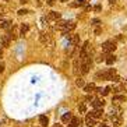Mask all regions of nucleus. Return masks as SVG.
<instances>
[{"label": "nucleus", "mask_w": 127, "mask_h": 127, "mask_svg": "<svg viewBox=\"0 0 127 127\" xmlns=\"http://www.w3.org/2000/svg\"><path fill=\"white\" fill-rule=\"evenodd\" d=\"M116 77V70L115 68H108V70H103V71H98L95 78L96 80H112Z\"/></svg>", "instance_id": "1"}, {"label": "nucleus", "mask_w": 127, "mask_h": 127, "mask_svg": "<svg viewBox=\"0 0 127 127\" xmlns=\"http://www.w3.org/2000/svg\"><path fill=\"white\" fill-rule=\"evenodd\" d=\"M116 41H113V39H109V41L103 42L102 43V52L106 53V55H109V53H112L116 50Z\"/></svg>", "instance_id": "2"}, {"label": "nucleus", "mask_w": 127, "mask_h": 127, "mask_svg": "<svg viewBox=\"0 0 127 127\" xmlns=\"http://www.w3.org/2000/svg\"><path fill=\"white\" fill-rule=\"evenodd\" d=\"M90 68H91V57H88V59L81 62V74H88Z\"/></svg>", "instance_id": "3"}, {"label": "nucleus", "mask_w": 127, "mask_h": 127, "mask_svg": "<svg viewBox=\"0 0 127 127\" xmlns=\"http://www.w3.org/2000/svg\"><path fill=\"white\" fill-rule=\"evenodd\" d=\"M10 39H11V35L10 34L1 35V38H0V45H1V48H7L10 45Z\"/></svg>", "instance_id": "4"}, {"label": "nucleus", "mask_w": 127, "mask_h": 127, "mask_svg": "<svg viewBox=\"0 0 127 127\" xmlns=\"http://www.w3.org/2000/svg\"><path fill=\"white\" fill-rule=\"evenodd\" d=\"M73 71H74L75 75L78 73H81V60H80V57H77L74 60V63H73Z\"/></svg>", "instance_id": "5"}, {"label": "nucleus", "mask_w": 127, "mask_h": 127, "mask_svg": "<svg viewBox=\"0 0 127 127\" xmlns=\"http://www.w3.org/2000/svg\"><path fill=\"white\" fill-rule=\"evenodd\" d=\"M110 120H112L113 126H120V123H122V120H120V116L117 115V113H115V112L110 113Z\"/></svg>", "instance_id": "6"}, {"label": "nucleus", "mask_w": 127, "mask_h": 127, "mask_svg": "<svg viewBox=\"0 0 127 127\" xmlns=\"http://www.w3.org/2000/svg\"><path fill=\"white\" fill-rule=\"evenodd\" d=\"M39 42L43 43V45L49 43V42H50V35H49L48 32H42V34L39 35Z\"/></svg>", "instance_id": "7"}, {"label": "nucleus", "mask_w": 127, "mask_h": 127, "mask_svg": "<svg viewBox=\"0 0 127 127\" xmlns=\"http://www.w3.org/2000/svg\"><path fill=\"white\" fill-rule=\"evenodd\" d=\"M102 113H103L102 109H94L92 112L90 113V116L94 117V119H99V117H102Z\"/></svg>", "instance_id": "8"}, {"label": "nucleus", "mask_w": 127, "mask_h": 127, "mask_svg": "<svg viewBox=\"0 0 127 127\" xmlns=\"http://www.w3.org/2000/svg\"><path fill=\"white\" fill-rule=\"evenodd\" d=\"M103 105H105V102L101 101V99H94L92 101V106L95 109H102L103 108Z\"/></svg>", "instance_id": "9"}, {"label": "nucleus", "mask_w": 127, "mask_h": 127, "mask_svg": "<svg viewBox=\"0 0 127 127\" xmlns=\"http://www.w3.org/2000/svg\"><path fill=\"white\" fill-rule=\"evenodd\" d=\"M75 27H77V25H75L74 23H67V24H66V27H64L63 32H64V34H67L68 31H73V30H75Z\"/></svg>", "instance_id": "10"}, {"label": "nucleus", "mask_w": 127, "mask_h": 127, "mask_svg": "<svg viewBox=\"0 0 127 127\" xmlns=\"http://www.w3.org/2000/svg\"><path fill=\"white\" fill-rule=\"evenodd\" d=\"M85 124H87L88 127H94L96 123H95V119H94V117H91V116L88 115V116L85 117Z\"/></svg>", "instance_id": "11"}, {"label": "nucleus", "mask_w": 127, "mask_h": 127, "mask_svg": "<svg viewBox=\"0 0 127 127\" xmlns=\"http://www.w3.org/2000/svg\"><path fill=\"white\" fill-rule=\"evenodd\" d=\"M60 17H62V15H60V13H56V11H50L49 13V15H48V18L49 20H60Z\"/></svg>", "instance_id": "12"}, {"label": "nucleus", "mask_w": 127, "mask_h": 127, "mask_svg": "<svg viewBox=\"0 0 127 127\" xmlns=\"http://www.w3.org/2000/svg\"><path fill=\"white\" fill-rule=\"evenodd\" d=\"M94 90H96V88H95V84H94V82H90V84H87V85L84 87V91H85L87 94L92 92Z\"/></svg>", "instance_id": "13"}, {"label": "nucleus", "mask_w": 127, "mask_h": 127, "mask_svg": "<svg viewBox=\"0 0 127 127\" xmlns=\"http://www.w3.org/2000/svg\"><path fill=\"white\" fill-rule=\"evenodd\" d=\"M70 45H73V46L80 45V36H78V35H73V36H71V42H70Z\"/></svg>", "instance_id": "14"}, {"label": "nucleus", "mask_w": 127, "mask_h": 127, "mask_svg": "<svg viewBox=\"0 0 127 127\" xmlns=\"http://www.w3.org/2000/svg\"><path fill=\"white\" fill-rule=\"evenodd\" d=\"M126 101V98L123 96V95H116V96H113V101L115 103H120V102H124Z\"/></svg>", "instance_id": "15"}, {"label": "nucleus", "mask_w": 127, "mask_h": 127, "mask_svg": "<svg viewBox=\"0 0 127 127\" xmlns=\"http://www.w3.org/2000/svg\"><path fill=\"white\" fill-rule=\"evenodd\" d=\"M71 119H73V116H71V113H70V112L64 113V115L62 116V120H63L64 123H67V122H71Z\"/></svg>", "instance_id": "16"}, {"label": "nucleus", "mask_w": 127, "mask_h": 127, "mask_svg": "<svg viewBox=\"0 0 127 127\" xmlns=\"http://www.w3.org/2000/svg\"><path fill=\"white\" fill-rule=\"evenodd\" d=\"M78 123H80L78 117H73V119H71V122L68 123V127H78Z\"/></svg>", "instance_id": "17"}, {"label": "nucleus", "mask_w": 127, "mask_h": 127, "mask_svg": "<svg viewBox=\"0 0 127 127\" xmlns=\"http://www.w3.org/2000/svg\"><path fill=\"white\" fill-rule=\"evenodd\" d=\"M39 123H41V126L46 127V126H48V123H49L48 117H46V116H39Z\"/></svg>", "instance_id": "18"}, {"label": "nucleus", "mask_w": 127, "mask_h": 127, "mask_svg": "<svg viewBox=\"0 0 127 127\" xmlns=\"http://www.w3.org/2000/svg\"><path fill=\"white\" fill-rule=\"evenodd\" d=\"M28 31H30V25H28V24H23V25H21V28H20L21 35H25Z\"/></svg>", "instance_id": "19"}, {"label": "nucleus", "mask_w": 127, "mask_h": 127, "mask_svg": "<svg viewBox=\"0 0 127 127\" xmlns=\"http://www.w3.org/2000/svg\"><path fill=\"white\" fill-rule=\"evenodd\" d=\"M116 62V56L115 55H109L108 59H106V64H109V66H112L113 63Z\"/></svg>", "instance_id": "20"}, {"label": "nucleus", "mask_w": 127, "mask_h": 127, "mask_svg": "<svg viewBox=\"0 0 127 127\" xmlns=\"http://www.w3.org/2000/svg\"><path fill=\"white\" fill-rule=\"evenodd\" d=\"M0 25H1V28L7 30V28H10V27H11V23H10V21H1V23H0Z\"/></svg>", "instance_id": "21"}, {"label": "nucleus", "mask_w": 127, "mask_h": 127, "mask_svg": "<svg viewBox=\"0 0 127 127\" xmlns=\"http://www.w3.org/2000/svg\"><path fill=\"white\" fill-rule=\"evenodd\" d=\"M75 84H77V87H85V82H84V80L82 78H77V81H75Z\"/></svg>", "instance_id": "22"}, {"label": "nucleus", "mask_w": 127, "mask_h": 127, "mask_svg": "<svg viewBox=\"0 0 127 127\" xmlns=\"http://www.w3.org/2000/svg\"><path fill=\"white\" fill-rule=\"evenodd\" d=\"M78 110H80V112H81V113H84V112H85V110H87L85 105H84V103H80V105H78Z\"/></svg>", "instance_id": "23"}, {"label": "nucleus", "mask_w": 127, "mask_h": 127, "mask_svg": "<svg viewBox=\"0 0 127 127\" xmlns=\"http://www.w3.org/2000/svg\"><path fill=\"white\" fill-rule=\"evenodd\" d=\"M27 13H28V10H27V8H21V10H18V14L20 15H24V14H27Z\"/></svg>", "instance_id": "24"}, {"label": "nucleus", "mask_w": 127, "mask_h": 127, "mask_svg": "<svg viewBox=\"0 0 127 127\" xmlns=\"http://www.w3.org/2000/svg\"><path fill=\"white\" fill-rule=\"evenodd\" d=\"M109 91H110V87H106V88H105V90L102 91V95H108Z\"/></svg>", "instance_id": "25"}, {"label": "nucleus", "mask_w": 127, "mask_h": 127, "mask_svg": "<svg viewBox=\"0 0 127 127\" xmlns=\"http://www.w3.org/2000/svg\"><path fill=\"white\" fill-rule=\"evenodd\" d=\"M92 24H95V25H99V24H101V21H99L98 18H94V20H92Z\"/></svg>", "instance_id": "26"}, {"label": "nucleus", "mask_w": 127, "mask_h": 127, "mask_svg": "<svg viewBox=\"0 0 127 127\" xmlns=\"http://www.w3.org/2000/svg\"><path fill=\"white\" fill-rule=\"evenodd\" d=\"M3 71H4V64L0 62V73H3Z\"/></svg>", "instance_id": "27"}, {"label": "nucleus", "mask_w": 127, "mask_h": 127, "mask_svg": "<svg viewBox=\"0 0 127 127\" xmlns=\"http://www.w3.org/2000/svg\"><path fill=\"white\" fill-rule=\"evenodd\" d=\"M46 1H48L49 6H53V4H55V0H46Z\"/></svg>", "instance_id": "28"}, {"label": "nucleus", "mask_w": 127, "mask_h": 127, "mask_svg": "<svg viewBox=\"0 0 127 127\" xmlns=\"http://www.w3.org/2000/svg\"><path fill=\"white\" fill-rule=\"evenodd\" d=\"M109 4H110V6H115V4H116V0H109Z\"/></svg>", "instance_id": "29"}, {"label": "nucleus", "mask_w": 127, "mask_h": 127, "mask_svg": "<svg viewBox=\"0 0 127 127\" xmlns=\"http://www.w3.org/2000/svg\"><path fill=\"white\" fill-rule=\"evenodd\" d=\"M94 8H95V10H96V11H101V6H95V7H94Z\"/></svg>", "instance_id": "30"}, {"label": "nucleus", "mask_w": 127, "mask_h": 127, "mask_svg": "<svg viewBox=\"0 0 127 127\" xmlns=\"http://www.w3.org/2000/svg\"><path fill=\"white\" fill-rule=\"evenodd\" d=\"M30 0H20V3H23V4H25V3H28Z\"/></svg>", "instance_id": "31"}, {"label": "nucleus", "mask_w": 127, "mask_h": 127, "mask_svg": "<svg viewBox=\"0 0 127 127\" xmlns=\"http://www.w3.org/2000/svg\"><path fill=\"white\" fill-rule=\"evenodd\" d=\"M3 56V48H1V46H0V57Z\"/></svg>", "instance_id": "32"}, {"label": "nucleus", "mask_w": 127, "mask_h": 127, "mask_svg": "<svg viewBox=\"0 0 127 127\" xmlns=\"http://www.w3.org/2000/svg\"><path fill=\"white\" fill-rule=\"evenodd\" d=\"M53 127H62V124H55Z\"/></svg>", "instance_id": "33"}, {"label": "nucleus", "mask_w": 127, "mask_h": 127, "mask_svg": "<svg viewBox=\"0 0 127 127\" xmlns=\"http://www.w3.org/2000/svg\"><path fill=\"white\" fill-rule=\"evenodd\" d=\"M99 127H109V126H106V124H101Z\"/></svg>", "instance_id": "34"}, {"label": "nucleus", "mask_w": 127, "mask_h": 127, "mask_svg": "<svg viewBox=\"0 0 127 127\" xmlns=\"http://www.w3.org/2000/svg\"><path fill=\"white\" fill-rule=\"evenodd\" d=\"M60 1H62V3H64V1H67V0H60Z\"/></svg>", "instance_id": "35"}, {"label": "nucleus", "mask_w": 127, "mask_h": 127, "mask_svg": "<svg viewBox=\"0 0 127 127\" xmlns=\"http://www.w3.org/2000/svg\"><path fill=\"white\" fill-rule=\"evenodd\" d=\"M0 23H1V14H0Z\"/></svg>", "instance_id": "36"}, {"label": "nucleus", "mask_w": 127, "mask_h": 127, "mask_svg": "<svg viewBox=\"0 0 127 127\" xmlns=\"http://www.w3.org/2000/svg\"><path fill=\"white\" fill-rule=\"evenodd\" d=\"M4 1H10V0H4Z\"/></svg>", "instance_id": "37"}]
</instances>
